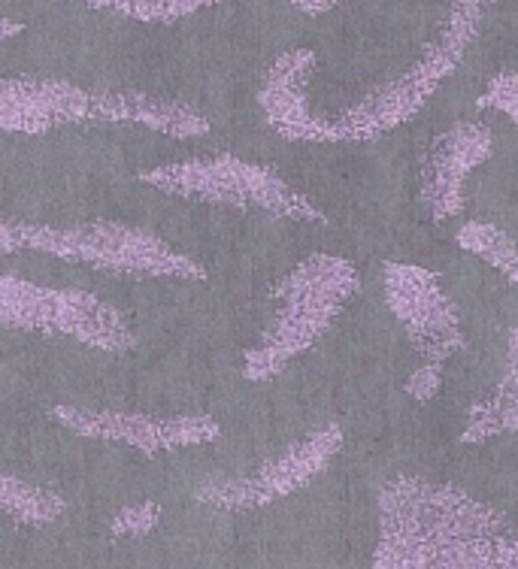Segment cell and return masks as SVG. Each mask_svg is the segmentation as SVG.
I'll list each match as a JSON object with an SVG mask.
<instances>
[{"label": "cell", "mask_w": 518, "mask_h": 569, "mask_svg": "<svg viewBox=\"0 0 518 569\" xmlns=\"http://www.w3.org/2000/svg\"><path fill=\"white\" fill-rule=\"evenodd\" d=\"M370 569H518V533L507 515L455 485L397 476L379 491Z\"/></svg>", "instance_id": "6da1fadb"}, {"label": "cell", "mask_w": 518, "mask_h": 569, "mask_svg": "<svg viewBox=\"0 0 518 569\" xmlns=\"http://www.w3.org/2000/svg\"><path fill=\"white\" fill-rule=\"evenodd\" d=\"M67 124H137L173 140H195L210 133L203 112L143 91L86 88L67 79L40 77H10L0 82L3 131L43 137Z\"/></svg>", "instance_id": "7a4b0ae2"}, {"label": "cell", "mask_w": 518, "mask_h": 569, "mask_svg": "<svg viewBox=\"0 0 518 569\" xmlns=\"http://www.w3.org/2000/svg\"><path fill=\"white\" fill-rule=\"evenodd\" d=\"M358 270L340 254H309L270 288L276 312L265 333L243 355L249 382H270L288 363L328 337L349 300L358 295Z\"/></svg>", "instance_id": "3957f363"}, {"label": "cell", "mask_w": 518, "mask_h": 569, "mask_svg": "<svg viewBox=\"0 0 518 569\" xmlns=\"http://www.w3.org/2000/svg\"><path fill=\"white\" fill-rule=\"evenodd\" d=\"M3 254L43 252L58 261L82 263L89 270L131 279H177L207 282L203 263L179 252L152 230L133 228L122 221H86L73 228H46L31 221H3L0 228Z\"/></svg>", "instance_id": "277c9868"}, {"label": "cell", "mask_w": 518, "mask_h": 569, "mask_svg": "<svg viewBox=\"0 0 518 569\" xmlns=\"http://www.w3.org/2000/svg\"><path fill=\"white\" fill-rule=\"evenodd\" d=\"M488 3L491 0H452L440 31L430 37L425 52L404 73L379 82L355 107L342 112L340 119L331 121L337 142L379 140L388 131H397L400 124L416 119L428 107V100L440 91L442 82L461 67L464 56L470 52L476 33L482 28Z\"/></svg>", "instance_id": "5b68a950"}, {"label": "cell", "mask_w": 518, "mask_h": 569, "mask_svg": "<svg viewBox=\"0 0 518 569\" xmlns=\"http://www.w3.org/2000/svg\"><path fill=\"white\" fill-rule=\"evenodd\" d=\"M143 186L179 200H198L212 207L255 209L265 216L288 221H319L325 224V209L309 200L303 191L265 164H252L237 154L188 158L173 164L149 167L137 173Z\"/></svg>", "instance_id": "8992f818"}, {"label": "cell", "mask_w": 518, "mask_h": 569, "mask_svg": "<svg viewBox=\"0 0 518 569\" xmlns=\"http://www.w3.org/2000/svg\"><path fill=\"white\" fill-rule=\"evenodd\" d=\"M0 325L22 333L64 337L103 355L133 349L128 318L107 300L82 288H46L7 273L0 279Z\"/></svg>", "instance_id": "52a82bcc"}, {"label": "cell", "mask_w": 518, "mask_h": 569, "mask_svg": "<svg viewBox=\"0 0 518 569\" xmlns=\"http://www.w3.org/2000/svg\"><path fill=\"white\" fill-rule=\"evenodd\" d=\"M342 427L325 425L288 446L282 455L265 460L258 470L228 479H210L195 491V500L225 512H249L286 500L331 467L342 449Z\"/></svg>", "instance_id": "ba28073f"}, {"label": "cell", "mask_w": 518, "mask_h": 569, "mask_svg": "<svg viewBox=\"0 0 518 569\" xmlns=\"http://www.w3.org/2000/svg\"><path fill=\"white\" fill-rule=\"evenodd\" d=\"M382 288L391 316L400 321L421 361L446 363L455 351L467 349L461 316L434 270L388 261L382 267Z\"/></svg>", "instance_id": "9c48e42d"}, {"label": "cell", "mask_w": 518, "mask_h": 569, "mask_svg": "<svg viewBox=\"0 0 518 569\" xmlns=\"http://www.w3.org/2000/svg\"><path fill=\"white\" fill-rule=\"evenodd\" d=\"M52 418L77 437L128 446L149 458L165 455V451L207 446L221 437L219 421L203 412L146 416V412H128V409H89V406L61 403L52 409Z\"/></svg>", "instance_id": "30bf717a"}, {"label": "cell", "mask_w": 518, "mask_h": 569, "mask_svg": "<svg viewBox=\"0 0 518 569\" xmlns=\"http://www.w3.org/2000/svg\"><path fill=\"white\" fill-rule=\"evenodd\" d=\"M491 152L495 137L482 121H458L421 149L419 198L437 224L461 216L464 186L476 167L491 158Z\"/></svg>", "instance_id": "8fae6325"}, {"label": "cell", "mask_w": 518, "mask_h": 569, "mask_svg": "<svg viewBox=\"0 0 518 569\" xmlns=\"http://www.w3.org/2000/svg\"><path fill=\"white\" fill-rule=\"evenodd\" d=\"M319 56L298 46L276 58L258 88V107L267 128L288 142H337L331 119L312 116L307 103V79Z\"/></svg>", "instance_id": "7c38bea8"}, {"label": "cell", "mask_w": 518, "mask_h": 569, "mask_svg": "<svg viewBox=\"0 0 518 569\" xmlns=\"http://www.w3.org/2000/svg\"><path fill=\"white\" fill-rule=\"evenodd\" d=\"M504 433H518V328L509 330L507 370L491 395L470 406L461 442L476 446V442L504 437Z\"/></svg>", "instance_id": "4fadbf2b"}, {"label": "cell", "mask_w": 518, "mask_h": 569, "mask_svg": "<svg viewBox=\"0 0 518 569\" xmlns=\"http://www.w3.org/2000/svg\"><path fill=\"white\" fill-rule=\"evenodd\" d=\"M0 506H3L10 521L22 527L56 525L58 518L67 512V500L61 493L37 488V485L24 482L12 472L0 479Z\"/></svg>", "instance_id": "5bb4252c"}, {"label": "cell", "mask_w": 518, "mask_h": 569, "mask_svg": "<svg viewBox=\"0 0 518 569\" xmlns=\"http://www.w3.org/2000/svg\"><path fill=\"white\" fill-rule=\"evenodd\" d=\"M455 240L464 252L476 254L479 261L495 267L509 284L518 288V242L509 237L507 230L488 221H464L461 230L455 233Z\"/></svg>", "instance_id": "9a60e30c"}, {"label": "cell", "mask_w": 518, "mask_h": 569, "mask_svg": "<svg viewBox=\"0 0 518 569\" xmlns=\"http://www.w3.org/2000/svg\"><path fill=\"white\" fill-rule=\"evenodd\" d=\"M82 3H89L91 10L116 12L140 24H173L219 0H82Z\"/></svg>", "instance_id": "2e32d148"}, {"label": "cell", "mask_w": 518, "mask_h": 569, "mask_svg": "<svg viewBox=\"0 0 518 569\" xmlns=\"http://www.w3.org/2000/svg\"><path fill=\"white\" fill-rule=\"evenodd\" d=\"M479 110H495L512 124H518V73L516 70H500L488 79L486 91L476 100Z\"/></svg>", "instance_id": "e0dca14e"}, {"label": "cell", "mask_w": 518, "mask_h": 569, "mask_svg": "<svg viewBox=\"0 0 518 569\" xmlns=\"http://www.w3.org/2000/svg\"><path fill=\"white\" fill-rule=\"evenodd\" d=\"M161 521V503L143 500V503L124 506L122 512L112 518V537H143Z\"/></svg>", "instance_id": "ac0fdd59"}, {"label": "cell", "mask_w": 518, "mask_h": 569, "mask_svg": "<svg viewBox=\"0 0 518 569\" xmlns=\"http://www.w3.org/2000/svg\"><path fill=\"white\" fill-rule=\"evenodd\" d=\"M442 367H446V363L421 361L419 370H412V376L407 379V395L412 397L416 403H430L434 397L440 395Z\"/></svg>", "instance_id": "d6986e66"}, {"label": "cell", "mask_w": 518, "mask_h": 569, "mask_svg": "<svg viewBox=\"0 0 518 569\" xmlns=\"http://www.w3.org/2000/svg\"><path fill=\"white\" fill-rule=\"evenodd\" d=\"M295 10H300L303 16H325L337 7V0H288Z\"/></svg>", "instance_id": "ffe728a7"}, {"label": "cell", "mask_w": 518, "mask_h": 569, "mask_svg": "<svg viewBox=\"0 0 518 569\" xmlns=\"http://www.w3.org/2000/svg\"><path fill=\"white\" fill-rule=\"evenodd\" d=\"M16 33H24V22H12L10 16L3 19V40H12Z\"/></svg>", "instance_id": "44dd1931"}]
</instances>
